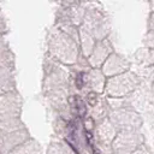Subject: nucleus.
I'll use <instances>...</instances> for the list:
<instances>
[{
    "instance_id": "7ed1b4c3",
    "label": "nucleus",
    "mask_w": 154,
    "mask_h": 154,
    "mask_svg": "<svg viewBox=\"0 0 154 154\" xmlns=\"http://www.w3.org/2000/svg\"><path fill=\"white\" fill-rule=\"evenodd\" d=\"M76 87L81 89L83 87V73H78L76 77Z\"/></svg>"
},
{
    "instance_id": "f257e3e1",
    "label": "nucleus",
    "mask_w": 154,
    "mask_h": 154,
    "mask_svg": "<svg viewBox=\"0 0 154 154\" xmlns=\"http://www.w3.org/2000/svg\"><path fill=\"white\" fill-rule=\"evenodd\" d=\"M75 114L78 116V117H81V118H83V117L87 114L85 103H84L83 100H82L81 97H78V96H77V99H76V113H75Z\"/></svg>"
},
{
    "instance_id": "f03ea898",
    "label": "nucleus",
    "mask_w": 154,
    "mask_h": 154,
    "mask_svg": "<svg viewBox=\"0 0 154 154\" xmlns=\"http://www.w3.org/2000/svg\"><path fill=\"white\" fill-rule=\"evenodd\" d=\"M87 101H88V103H89L90 106H95L96 102H97V95H96V93L90 91V93L88 94V96H87Z\"/></svg>"
},
{
    "instance_id": "20e7f679",
    "label": "nucleus",
    "mask_w": 154,
    "mask_h": 154,
    "mask_svg": "<svg viewBox=\"0 0 154 154\" xmlns=\"http://www.w3.org/2000/svg\"><path fill=\"white\" fill-rule=\"evenodd\" d=\"M94 154H100V152L97 149H94Z\"/></svg>"
}]
</instances>
